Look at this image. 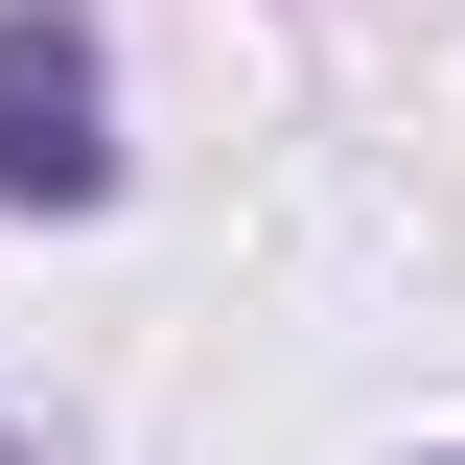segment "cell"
I'll return each mask as SVG.
<instances>
[{
    "mask_svg": "<svg viewBox=\"0 0 465 465\" xmlns=\"http://www.w3.org/2000/svg\"><path fill=\"white\" fill-rule=\"evenodd\" d=\"M0 210H116V47H94V0H0Z\"/></svg>",
    "mask_w": 465,
    "mask_h": 465,
    "instance_id": "cell-1",
    "label": "cell"
},
{
    "mask_svg": "<svg viewBox=\"0 0 465 465\" xmlns=\"http://www.w3.org/2000/svg\"><path fill=\"white\" fill-rule=\"evenodd\" d=\"M442 465H465V442H442Z\"/></svg>",
    "mask_w": 465,
    "mask_h": 465,
    "instance_id": "cell-2",
    "label": "cell"
}]
</instances>
